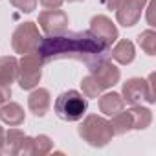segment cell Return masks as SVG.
Returning <instances> with one entry per match:
<instances>
[{
	"label": "cell",
	"instance_id": "1",
	"mask_svg": "<svg viewBox=\"0 0 156 156\" xmlns=\"http://www.w3.org/2000/svg\"><path fill=\"white\" fill-rule=\"evenodd\" d=\"M37 51L42 57L44 64L59 59H73L85 62L87 66H92L99 59L108 57L110 48L96 39L90 31H64L61 35L42 37Z\"/></svg>",
	"mask_w": 156,
	"mask_h": 156
},
{
	"label": "cell",
	"instance_id": "2",
	"mask_svg": "<svg viewBox=\"0 0 156 156\" xmlns=\"http://www.w3.org/2000/svg\"><path fill=\"white\" fill-rule=\"evenodd\" d=\"M77 134L83 138V141H87L90 147H96V149L107 147L114 138V130L110 127V121L105 119L103 116H98V114L87 116L79 123V127H77Z\"/></svg>",
	"mask_w": 156,
	"mask_h": 156
},
{
	"label": "cell",
	"instance_id": "3",
	"mask_svg": "<svg viewBox=\"0 0 156 156\" xmlns=\"http://www.w3.org/2000/svg\"><path fill=\"white\" fill-rule=\"evenodd\" d=\"M87 108H88L87 98L77 90L62 92L53 103V110H55L57 118L62 121H68V123L81 121L83 116L87 114Z\"/></svg>",
	"mask_w": 156,
	"mask_h": 156
},
{
	"label": "cell",
	"instance_id": "4",
	"mask_svg": "<svg viewBox=\"0 0 156 156\" xmlns=\"http://www.w3.org/2000/svg\"><path fill=\"white\" fill-rule=\"evenodd\" d=\"M42 66H44V61L39 55V51L24 53L20 57L17 83L22 90H33L35 87H39V81L42 77Z\"/></svg>",
	"mask_w": 156,
	"mask_h": 156
},
{
	"label": "cell",
	"instance_id": "5",
	"mask_svg": "<svg viewBox=\"0 0 156 156\" xmlns=\"http://www.w3.org/2000/svg\"><path fill=\"white\" fill-rule=\"evenodd\" d=\"M42 41V35L37 28L35 22H24V24H19L17 30L13 31L11 35V48L15 50V53H31V51H37L39 44Z\"/></svg>",
	"mask_w": 156,
	"mask_h": 156
},
{
	"label": "cell",
	"instance_id": "6",
	"mask_svg": "<svg viewBox=\"0 0 156 156\" xmlns=\"http://www.w3.org/2000/svg\"><path fill=\"white\" fill-rule=\"evenodd\" d=\"M88 70H90V73L94 75V79L101 85L103 90L112 88L114 85L119 83V77H121L119 68H118L116 64H112V62L108 61V57L99 59L98 62H94L92 66H88Z\"/></svg>",
	"mask_w": 156,
	"mask_h": 156
},
{
	"label": "cell",
	"instance_id": "7",
	"mask_svg": "<svg viewBox=\"0 0 156 156\" xmlns=\"http://www.w3.org/2000/svg\"><path fill=\"white\" fill-rule=\"evenodd\" d=\"M68 15L59 8V9H44L39 13V28L46 35H61L68 31Z\"/></svg>",
	"mask_w": 156,
	"mask_h": 156
},
{
	"label": "cell",
	"instance_id": "8",
	"mask_svg": "<svg viewBox=\"0 0 156 156\" xmlns=\"http://www.w3.org/2000/svg\"><path fill=\"white\" fill-rule=\"evenodd\" d=\"M145 6L147 0H121L116 9V20L125 28H132L140 22Z\"/></svg>",
	"mask_w": 156,
	"mask_h": 156
},
{
	"label": "cell",
	"instance_id": "9",
	"mask_svg": "<svg viewBox=\"0 0 156 156\" xmlns=\"http://www.w3.org/2000/svg\"><path fill=\"white\" fill-rule=\"evenodd\" d=\"M96 39H99L105 46H112L118 41V28L116 24L107 17V15H96L90 19V30H88Z\"/></svg>",
	"mask_w": 156,
	"mask_h": 156
},
{
	"label": "cell",
	"instance_id": "10",
	"mask_svg": "<svg viewBox=\"0 0 156 156\" xmlns=\"http://www.w3.org/2000/svg\"><path fill=\"white\" fill-rule=\"evenodd\" d=\"M121 98L129 105H140L141 101L149 103V94H147V83L141 77H130L121 87Z\"/></svg>",
	"mask_w": 156,
	"mask_h": 156
},
{
	"label": "cell",
	"instance_id": "11",
	"mask_svg": "<svg viewBox=\"0 0 156 156\" xmlns=\"http://www.w3.org/2000/svg\"><path fill=\"white\" fill-rule=\"evenodd\" d=\"M50 105H51V96L46 88H33L30 98H28V108L30 112H33V116L37 118H44L46 112L50 110Z\"/></svg>",
	"mask_w": 156,
	"mask_h": 156
},
{
	"label": "cell",
	"instance_id": "12",
	"mask_svg": "<svg viewBox=\"0 0 156 156\" xmlns=\"http://www.w3.org/2000/svg\"><path fill=\"white\" fill-rule=\"evenodd\" d=\"M0 119H2L6 125L9 127H19L24 123L26 119V114H24V108L15 103V101H6L0 105Z\"/></svg>",
	"mask_w": 156,
	"mask_h": 156
},
{
	"label": "cell",
	"instance_id": "13",
	"mask_svg": "<svg viewBox=\"0 0 156 156\" xmlns=\"http://www.w3.org/2000/svg\"><path fill=\"white\" fill-rule=\"evenodd\" d=\"M19 77V59L13 55L0 57V83L13 85Z\"/></svg>",
	"mask_w": 156,
	"mask_h": 156
},
{
	"label": "cell",
	"instance_id": "14",
	"mask_svg": "<svg viewBox=\"0 0 156 156\" xmlns=\"http://www.w3.org/2000/svg\"><path fill=\"white\" fill-rule=\"evenodd\" d=\"M125 108V101L121 98V94L118 92H107L103 96H99V110L105 116H114L118 112H121Z\"/></svg>",
	"mask_w": 156,
	"mask_h": 156
},
{
	"label": "cell",
	"instance_id": "15",
	"mask_svg": "<svg viewBox=\"0 0 156 156\" xmlns=\"http://www.w3.org/2000/svg\"><path fill=\"white\" fill-rule=\"evenodd\" d=\"M110 55H112V59H114L116 62H119V64H130V62L134 61V57H136V48H134V44H132L130 41L121 39V41L116 42V46L112 48Z\"/></svg>",
	"mask_w": 156,
	"mask_h": 156
},
{
	"label": "cell",
	"instance_id": "16",
	"mask_svg": "<svg viewBox=\"0 0 156 156\" xmlns=\"http://www.w3.org/2000/svg\"><path fill=\"white\" fill-rule=\"evenodd\" d=\"M129 114L132 118V130H145L152 123V112L147 107L141 105H132L129 108Z\"/></svg>",
	"mask_w": 156,
	"mask_h": 156
},
{
	"label": "cell",
	"instance_id": "17",
	"mask_svg": "<svg viewBox=\"0 0 156 156\" xmlns=\"http://www.w3.org/2000/svg\"><path fill=\"white\" fill-rule=\"evenodd\" d=\"M110 127L114 130V136H123L127 132L132 130V118L129 114V110H121L118 114L112 116V121H110Z\"/></svg>",
	"mask_w": 156,
	"mask_h": 156
},
{
	"label": "cell",
	"instance_id": "18",
	"mask_svg": "<svg viewBox=\"0 0 156 156\" xmlns=\"http://www.w3.org/2000/svg\"><path fill=\"white\" fill-rule=\"evenodd\" d=\"M26 134L20 130V129H9L6 130V136H4V152L8 154H19V149H20V141Z\"/></svg>",
	"mask_w": 156,
	"mask_h": 156
},
{
	"label": "cell",
	"instance_id": "19",
	"mask_svg": "<svg viewBox=\"0 0 156 156\" xmlns=\"http://www.w3.org/2000/svg\"><path fill=\"white\" fill-rule=\"evenodd\" d=\"M138 44H140V48H141L147 55L154 57V55H156V31H154V30H145V31H141V33L138 35Z\"/></svg>",
	"mask_w": 156,
	"mask_h": 156
},
{
	"label": "cell",
	"instance_id": "20",
	"mask_svg": "<svg viewBox=\"0 0 156 156\" xmlns=\"http://www.w3.org/2000/svg\"><path fill=\"white\" fill-rule=\"evenodd\" d=\"M81 90H83V96H85V98H99V96L103 94L101 85L94 79L92 73L85 75L83 79H81Z\"/></svg>",
	"mask_w": 156,
	"mask_h": 156
},
{
	"label": "cell",
	"instance_id": "21",
	"mask_svg": "<svg viewBox=\"0 0 156 156\" xmlns=\"http://www.w3.org/2000/svg\"><path fill=\"white\" fill-rule=\"evenodd\" d=\"M51 149H53V141L50 136L39 134L33 138V156H46L48 152H51Z\"/></svg>",
	"mask_w": 156,
	"mask_h": 156
},
{
	"label": "cell",
	"instance_id": "22",
	"mask_svg": "<svg viewBox=\"0 0 156 156\" xmlns=\"http://www.w3.org/2000/svg\"><path fill=\"white\" fill-rule=\"evenodd\" d=\"M37 2H39V0H9V4L13 8L20 9L22 13H31L37 8Z\"/></svg>",
	"mask_w": 156,
	"mask_h": 156
},
{
	"label": "cell",
	"instance_id": "23",
	"mask_svg": "<svg viewBox=\"0 0 156 156\" xmlns=\"http://www.w3.org/2000/svg\"><path fill=\"white\" fill-rule=\"evenodd\" d=\"M154 81H156V73L151 72L149 77L145 79V83H147V94H149V105L156 103V83Z\"/></svg>",
	"mask_w": 156,
	"mask_h": 156
},
{
	"label": "cell",
	"instance_id": "24",
	"mask_svg": "<svg viewBox=\"0 0 156 156\" xmlns=\"http://www.w3.org/2000/svg\"><path fill=\"white\" fill-rule=\"evenodd\" d=\"M9 98H11V87L0 83V105L6 103V101H9Z\"/></svg>",
	"mask_w": 156,
	"mask_h": 156
},
{
	"label": "cell",
	"instance_id": "25",
	"mask_svg": "<svg viewBox=\"0 0 156 156\" xmlns=\"http://www.w3.org/2000/svg\"><path fill=\"white\" fill-rule=\"evenodd\" d=\"M39 2L44 9H59L64 0H39Z\"/></svg>",
	"mask_w": 156,
	"mask_h": 156
},
{
	"label": "cell",
	"instance_id": "26",
	"mask_svg": "<svg viewBox=\"0 0 156 156\" xmlns=\"http://www.w3.org/2000/svg\"><path fill=\"white\" fill-rule=\"evenodd\" d=\"M147 22H149V26H154V17H152V13H154V8H156V0H147Z\"/></svg>",
	"mask_w": 156,
	"mask_h": 156
},
{
	"label": "cell",
	"instance_id": "27",
	"mask_svg": "<svg viewBox=\"0 0 156 156\" xmlns=\"http://www.w3.org/2000/svg\"><path fill=\"white\" fill-rule=\"evenodd\" d=\"M101 2H103V6L107 9H118V6H119L121 0H101Z\"/></svg>",
	"mask_w": 156,
	"mask_h": 156
},
{
	"label": "cell",
	"instance_id": "28",
	"mask_svg": "<svg viewBox=\"0 0 156 156\" xmlns=\"http://www.w3.org/2000/svg\"><path fill=\"white\" fill-rule=\"evenodd\" d=\"M4 136H6V130L4 127H0V154L4 152Z\"/></svg>",
	"mask_w": 156,
	"mask_h": 156
},
{
	"label": "cell",
	"instance_id": "29",
	"mask_svg": "<svg viewBox=\"0 0 156 156\" xmlns=\"http://www.w3.org/2000/svg\"><path fill=\"white\" fill-rule=\"evenodd\" d=\"M66 2H83V0H66Z\"/></svg>",
	"mask_w": 156,
	"mask_h": 156
}]
</instances>
